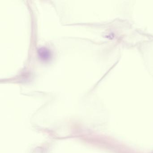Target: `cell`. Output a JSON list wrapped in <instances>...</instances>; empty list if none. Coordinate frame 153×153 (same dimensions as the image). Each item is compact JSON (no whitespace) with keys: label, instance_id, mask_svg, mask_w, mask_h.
<instances>
[{"label":"cell","instance_id":"cell-1","mask_svg":"<svg viewBox=\"0 0 153 153\" xmlns=\"http://www.w3.org/2000/svg\"><path fill=\"white\" fill-rule=\"evenodd\" d=\"M38 54L40 59L44 62L49 61L52 58L51 52L45 47L39 49L38 51Z\"/></svg>","mask_w":153,"mask_h":153}]
</instances>
